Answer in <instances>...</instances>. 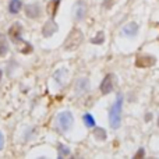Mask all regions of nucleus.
<instances>
[{
    "label": "nucleus",
    "mask_w": 159,
    "mask_h": 159,
    "mask_svg": "<svg viewBox=\"0 0 159 159\" xmlns=\"http://www.w3.org/2000/svg\"><path fill=\"white\" fill-rule=\"evenodd\" d=\"M25 13L30 18H38L41 16V6L38 3H31V4L25 6Z\"/></svg>",
    "instance_id": "0eeeda50"
},
{
    "label": "nucleus",
    "mask_w": 159,
    "mask_h": 159,
    "mask_svg": "<svg viewBox=\"0 0 159 159\" xmlns=\"http://www.w3.org/2000/svg\"><path fill=\"white\" fill-rule=\"evenodd\" d=\"M103 41H105V34L102 32V31H99L95 38L91 39V42H92L93 45H101V43H103Z\"/></svg>",
    "instance_id": "dca6fc26"
},
{
    "label": "nucleus",
    "mask_w": 159,
    "mask_h": 159,
    "mask_svg": "<svg viewBox=\"0 0 159 159\" xmlns=\"http://www.w3.org/2000/svg\"><path fill=\"white\" fill-rule=\"evenodd\" d=\"M59 4H60V0H50L49 4H48V13L52 18H55L56 14H57V8H59Z\"/></svg>",
    "instance_id": "1a4fd4ad"
},
{
    "label": "nucleus",
    "mask_w": 159,
    "mask_h": 159,
    "mask_svg": "<svg viewBox=\"0 0 159 159\" xmlns=\"http://www.w3.org/2000/svg\"><path fill=\"white\" fill-rule=\"evenodd\" d=\"M121 105H123V98L120 95L117 96V101L113 103L112 109H110L109 116V123L113 129H119L121 123Z\"/></svg>",
    "instance_id": "f257e3e1"
},
{
    "label": "nucleus",
    "mask_w": 159,
    "mask_h": 159,
    "mask_svg": "<svg viewBox=\"0 0 159 159\" xmlns=\"http://www.w3.org/2000/svg\"><path fill=\"white\" fill-rule=\"evenodd\" d=\"M56 31H57V24H56L53 20H49V21L45 22L43 30H42V34H43V36L49 38V36H52Z\"/></svg>",
    "instance_id": "6e6552de"
},
{
    "label": "nucleus",
    "mask_w": 159,
    "mask_h": 159,
    "mask_svg": "<svg viewBox=\"0 0 159 159\" xmlns=\"http://www.w3.org/2000/svg\"><path fill=\"white\" fill-rule=\"evenodd\" d=\"M84 123H85V126L87 127H95V120H93V117H92V115H89V113H85L84 115Z\"/></svg>",
    "instance_id": "2eb2a0df"
},
{
    "label": "nucleus",
    "mask_w": 159,
    "mask_h": 159,
    "mask_svg": "<svg viewBox=\"0 0 159 159\" xmlns=\"http://www.w3.org/2000/svg\"><path fill=\"white\" fill-rule=\"evenodd\" d=\"M74 123V117H73L71 112H61L57 116V126L61 131H67Z\"/></svg>",
    "instance_id": "7ed1b4c3"
},
{
    "label": "nucleus",
    "mask_w": 159,
    "mask_h": 159,
    "mask_svg": "<svg viewBox=\"0 0 159 159\" xmlns=\"http://www.w3.org/2000/svg\"><path fill=\"white\" fill-rule=\"evenodd\" d=\"M2 147H3V135L0 133V149H2Z\"/></svg>",
    "instance_id": "aec40b11"
},
{
    "label": "nucleus",
    "mask_w": 159,
    "mask_h": 159,
    "mask_svg": "<svg viewBox=\"0 0 159 159\" xmlns=\"http://www.w3.org/2000/svg\"><path fill=\"white\" fill-rule=\"evenodd\" d=\"M85 13H87V6L84 4V3H78L77 7H75V20H82L85 16Z\"/></svg>",
    "instance_id": "ddd939ff"
},
{
    "label": "nucleus",
    "mask_w": 159,
    "mask_h": 159,
    "mask_svg": "<svg viewBox=\"0 0 159 159\" xmlns=\"http://www.w3.org/2000/svg\"><path fill=\"white\" fill-rule=\"evenodd\" d=\"M157 63L154 56H140V57L135 60V66L138 69H148V67H152Z\"/></svg>",
    "instance_id": "39448f33"
},
{
    "label": "nucleus",
    "mask_w": 159,
    "mask_h": 159,
    "mask_svg": "<svg viewBox=\"0 0 159 159\" xmlns=\"http://www.w3.org/2000/svg\"><path fill=\"white\" fill-rule=\"evenodd\" d=\"M119 0H103V3H102V6H103V8H106V10H110V8H113V6L117 4Z\"/></svg>",
    "instance_id": "f3484780"
},
{
    "label": "nucleus",
    "mask_w": 159,
    "mask_h": 159,
    "mask_svg": "<svg viewBox=\"0 0 159 159\" xmlns=\"http://www.w3.org/2000/svg\"><path fill=\"white\" fill-rule=\"evenodd\" d=\"M93 135H95L96 140H106V131H105L103 129H101V127H96V129H93Z\"/></svg>",
    "instance_id": "4468645a"
},
{
    "label": "nucleus",
    "mask_w": 159,
    "mask_h": 159,
    "mask_svg": "<svg viewBox=\"0 0 159 159\" xmlns=\"http://www.w3.org/2000/svg\"><path fill=\"white\" fill-rule=\"evenodd\" d=\"M22 8V3L21 0H11L10 4H8V10L11 14H17L20 10Z\"/></svg>",
    "instance_id": "f8f14e48"
},
{
    "label": "nucleus",
    "mask_w": 159,
    "mask_h": 159,
    "mask_svg": "<svg viewBox=\"0 0 159 159\" xmlns=\"http://www.w3.org/2000/svg\"><path fill=\"white\" fill-rule=\"evenodd\" d=\"M113 75L112 74H107L106 77L102 80V84H101V92L103 93V95H107V93H110L113 91Z\"/></svg>",
    "instance_id": "423d86ee"
},
{
    "label": "nucleus",
    "mask_w": 159,
    "mask_h": 159,
    "mask_svg": "<svg viewBox=\"0 0 159 159\" xmlns=\"http://www.w3.org/2000/svg\"><path fill=\"white\" fill-rule=\"evenodd\" d=\"M21 34H22V27L20 22H14L8 30V36L14 43H20L21 42Z\"/></svg>",
    "instance_id": "20e7f679"
},
{
    "label": "nucleus",
    "mask_w": 159,
    "mask_h": 159,
    "mask_svg": "<svg viewBox=\"0 0 159 159\" xmlns=\"http://www.w3.org/2000/svg\"><path fill=\"white\" fill-rule=\"evenodd\" d=\"M0 80H2V70H0Z\"/></svg>",
    "instance_id": "412c9836"
},
{
    "label": "nucleus",
    "mask_w": 159,
    "mask_h": 159,
    "mask_svg": "<svg viewBox=\"0 0 159 159\" xmlns=\"http://www.w3.org/2000/svg\"><path fill=\"white\" fill-rule=\"evenodd\" d=\"M59 149H60V155H67L70 152V149H69V147H66V145H59Z\"/></svg>",
    "instance_id": "a211bd4d"
},
{
    "label": "nucleus",
    "mask_w": 159,
    "mask_h": 159,
    "mask_svg": "<svg viewBox=\"0 0 159 159\" xmlns=\"http://www.w3.org/2000/svg\"><path fill=\"white\" fill-rule=\"evenodd\" d=\"M143 157H144V149L141 148L140 151H138L137 154H135V158H143Z\"/></svg>",
    "instance_id": "6ab92c4d"
},
{
    "label": "nucleus",
    "mask_w": 159,
    "mask_h": 159,
    "mask_svg": "<svg viewBox=\"0 0 159 159\" xmlns=\"http://www.w3.org/2000/svg\"><path fill=\"white\" fill-rule=\"evenodd\" d=\"M8 52V42L4 35H0V57L6 56Z\"/></svg>",
    "instance_id": "9b49d317"
},
{
    "label": "nucleus",
    "mask_w": 159,
    "mask_h": 159,
    "mask_svg": "<svg viewBox=\"0 0 159 159\" xmlns=\"http://www.w3.org/2000/svg\"><path fill=\"white\" fill-rule=\"evenodd\" d=\"M82 41H84V34L80 30H77V28H74V30H71V32L69 34L66 42H64V49L66 50L78 49L80 45L82 43Z\"/></svg>",
    "instance_id": "f03ea898"
},
{
    "label": "nucleus",
    "mask_w": 159,
    "mask_h": 159,
    "mask_svg": "<svg viewBox=\"0 0 159 159\" xmlns=\"http://www.w3.org/2000/svg\"><path fill=\"white\" fill-rule=\"evenodd\" d=\"M123 32H124V35H127V36H134L135 34L138 32V25L135 24V22H129V24L123 28Z\"/></svg>",
    "instance_id": "9d476101"
}]
</instances>
